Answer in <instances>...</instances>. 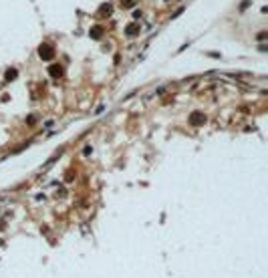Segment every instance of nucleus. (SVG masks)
I'll use <instances>...</instances> for the list:
<instances>
[{
    "mask_svg": "<svg viewBox=\"0 0 268 278\" xmlns=\"http://www.w3.org/2000/svg\"><path fill=\"white\" fill-rule=\"evenodd\" d=\"M135 32H139V24H129V26L125 28V34H127V36H133Z\"/></svg>",
    "mask_w": 268,
    "mask_h": 278,
    "instance_id": "1",
    "label": "nucleus"
},
{
    "mask_svg": "<svg viewBox=\"0 0 268 278\" xmlns=\"http://www.w3.org/2000/svg\"><path fill=\"white\" fill-rule=\"evenodd\" d=\"M40 56H43V58H51V56H53L51 46H40Z\"/></svg>",
    "mask_w": 268,
    "mask_h": 278,
    "instance_id": "2",
    "label": "nucleus"
},
{
    "mask_svg": "<svg viewBox=\"0 0 268 278\" xmlns=\"http://www.w3.org/2000/svg\"><path fill=\"white\" fill-rule=\"evenodd\" d=\"M91 34H93V38H99V34H101V28H99V26H97V28H93V32H91Z\"/></svg>",
    "mask_w": 268,
    "mask_h": 278,
    "instance_id": "3",
    "label": "nucleus"
}]
</instances>
